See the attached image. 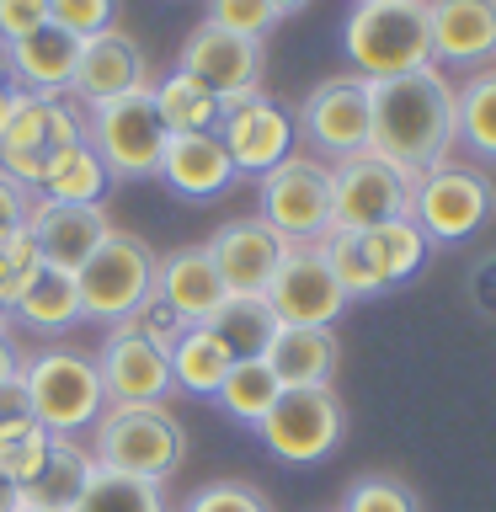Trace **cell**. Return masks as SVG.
Wrapping results in <instances>:
<instances>
[{"mask_svg": "<svg viewBox=\"0 0 496 512\" xmlns=\"http://www.w3.org/2000/svg\"><path fill=\"white\" fill-rule=\"evenodd\" d=\"M256 438H262L267 454L283 459V464H320L342 448L347 411H342V400H336L331 384L326 390H283L278 406L262 416Z\"/></svg>", "mask_w": 496, "mask_h": 512, "instance_id": "cell-10", "label": "cell"}, {"mask_svg": "<svg viewBox=\"0 0 496 512\" xmlns=\"http://www.w3.org/2000/svg\"><path fill=\"white\" fill-rule=\"evenodd\" d=\"M16 512H38V507H16Z\"/></svg>", "mask_w": 496, "mask_h": 512, "instance_id": "cell-51", "label": "cell"}, {"mask_svg": "<svg viewBox=\"0 0 496 512\" xmlns=\"http://www.w3.org/2000/svg\"><path fill=\"white\" fill-rule=\"evenodd\" d=\"M342 54L352 64V75L363 80L432 70L427 0H352L342 22Z\"/></svg>", "mask_w": 496, "mask_h": 512, "instance_id": "cell-2", "label": "cell"}, {"mask_svg": "<svg viewBox=\"0 0 496 512\" xmlns=\"http://www.w3.org/2000/svg\"><path fill=\"white\" fill-rule=\"evenodd\" d=\"M0 70L11 75L16 91L27 96H70L75 70H80V38H70L64 27H38L22 43L0 48Z\"/></svg>", "mask_w": 496, "mask_h": 512, "instance_id": "cell-20", "label": "cell"}, {"mask_svg": "<svg viewBox=\"0 0 496 512\" xmlns=\"http://www.w3.org/2000/svg\"><path fill=\"white\" fill-rule=\"evenodd\" d=\"M336 512H422V496L400 475H358L342 491V507Z\"/></svg>", "mask_w": 496, "mask_h": 512, "instance_id": "cell-36", "label": "cell"}, {"mask_svg": "<svg viewBox=\"0 0 496 512\" xmlns=\"http://www.w3.org/2000/svg\"><path fill=\"white\" fill-rule=\"evenodd\" d=\"M22 363H27V352L16 347L11 320H0V384H6V379H22Z\"/></svg>", "mask_w": 496, "mask_h": 512, "instance_id": "cell-47", "label": "cell"}, {"mask_svg": "<svg viewBox=\"0 0 496 512\" xmlns=\"http://www.w3.org/2000/svg\"><path fill=\"white\" fill-rule=\"evenodd\" d=\"M96 475V459L91 448H80L75 438H54L48 443V459L43 470L22 486V507H38V512H75V502L86 496Z\"/></svg>", "mask_w": 496, "mask_h": 512, "instance_id": "cell-25", "label": "cell"}, {"mask_svg": "<svg viewBox=\"0 0 496 512\" xmlns=\"http://www.w3.org/2000/svg\"><path fill=\"white\" fill-rule=\"evenodd\" d=\"M262 304L272 310L278 326H320V331H336V320L347 310V294L336 288L326 256L320 246H288L278 272H272Z\"/></svg>", "mask_w": 496, "mask_h": 512, "instance_id": "cell-13", "label": "cell"}, {"mask_svg": "<svg viewBox=\"0 0 496 512\" xmlns=\"http://www.w3.org/2000/svg\"><path fill=\"white\" fill-rule=\"evenodd\" d=\"M320 256H326V267H331L336 288L347 294V304H352V299H374V294H379L374 272H368V256H363V235L331 230L326 240H320Z\"/></svg>", "mask_w": 496, "mask_h": 512, "instance_id": "cell-35", "label": "cell"}, {"mask_svg": "<svg viewBox=\"0 0 496 512\" xmlns=\"http://www.w3.org/2000/svg\"><path fill=\"white\" fill-rule=\"evenodd\" d=\"M432 70H491L496 64V0H427Z\"/></svg>", "mask_w": 496, "mask_h": 512, "instance_id": "cell-18", "label": "cell"}, {"mask_svg": "<svg viewBox=\"0 0 496 512\" xmlns=\"http://www.w3.org/2000/svg\"><path fill=\"white\" fill-rule=\"evenodd\" d=\"M267 6L278 11V16H294V11H304V6H310V0H267Z\"/></svg>", "mask_w": 496, "mask_h": 512, "instance_id": "cell-50", "label": "cell"}, {"mask_svg": "<svg viewBox=\"0 0 496 512\" xmlns=\"http://www.w3.org/2000/svg\"><path fill=\"white\" fill-rule=\"evenodd\" d=\"M48 27V0H0V48Z\"/></svg>", "mask_w": 496, "mask_h": 512, "instance_id": "cell-43", "label": "cell"}, {"mask_svg": "<svg viewBox=\"0 0 496 512\" xmlns=\"http://www.w3.org/2000/svg\"><path fill=\"white\" fill-rule=\"evenodd\" d=\"M454 134L475 160L496 166V64L454 91Z\"/></svg>", "mask_w": 496, "mask_h": 512, "instance_id": "cell-30", "label": "cell"}, {"mask_svg": "<svg viewBox=\"0 0 496 512\" xmlns=\"http://www.w3.org/2000/svg\"><path fill=\"white\" fill-rule=\"evenodd\" d=\"M91 459L96 470L166 486L187 459V427L171 416V406H107L91 427Z\"/></svg>", "mask_w": 496, "mask_h": 512, "instance_id": "cell-3", "label": "cell"}, {"mask_svg": "<svg viewBox=\"0 0 496 512\" xmlns=\"http://www.w3.org/2000/svg\"><path fill=\"white\" fill-rule=\"evenodd\" d=\"M150 96H155V112L166 123V134H214L219 118H224V102L203 80H192L187 70H171L150 80Z\"/></svg>", "mask_w": 496, "mask_h": 512, "instance_id": "cell-28", "label": "cell"}, {"mask_svg": "<svg viewBox=\"0 0 496 512\" xmlns=\"http://www.w3.org/2000/svg\"><path fill=\"white\" fill-rule=\"evenodd\" d=\"M32 192L22 182H11L6 171H0V235H16V230H27L32 224Z\"/></svg>", "mask_w": 496, "mask_h": 512, "instance_id": "cell-45", "label": "cell"}, {"mask_svg": "<svg viewBox=\"0 0 496 512\" xmlns=\"http://www.w3.org/2000/svg\"><path fill=\"white\" fill-rule=\"evenodd\" d=\"M256 219L283 246H320L331 235V166L310 155H288L278 171L256 182Z\"/></svg>", "mask_w": 496, "mask_h": 512, "instance_id": "cell-8", "label": "cell"}, {"mask_svg": "<svg viewBox=\"0 0 496 512\" xmlns=\"http://www.w3.org/2000/svg\"><path fill=\"white\" fill-rule=\"evenodd\" d=\"M176 70H187L192 80H203L219 102H240V96L262 91V43L235 38V32L203 22V27H192V38L182 43Z\"/></svg>", "mask_w": 496, "mask_h": 512, "instance_id": "cell-16", "label": "cell"}, {"mask_svg": "<svg viewBox=\"0 0 496 512\" xmlns=\"http://www.w3.org/2000/svg\"><path fill=\"white\" fill-rule=\"evenodd\" d=\"M262 363L272 368V379L283 390H326L336 368H342V342H336V331H320V326H278Z\"/></svg>", "mask_w": 496, "mask_h": 512, "instance_id": "cell-22", "label": "cell"}, {"mask_svg": "<svg viewBox=\"0 0 496 512\" xmlns=\"http://www.w3.org/2000/svg\"><path fill=\"white\" fill-rule=\"evenodd\" d=\"M182 512H272V502L246 480H208L182 502Z\"/></svg>", "mask_w": 496, "mask_h": 512, "instance_id": "cell-41", "label": "cell"}, {"mask_svg": "<svg viewBox=\"0 0 496 512\" xmlns=\"http://www.w3.org/2000/svg\"><path fill=\"white\" fill-rule=\"evenodd\" d=\"M27 427H38L32 400H27V384H22V379H6V384H0V438L27 432Z\"/></svg>", "mask_w": 496, "mask_h": 512, "instance_id": "cell-44", "label": "cell"}, {"mask_svg": "<svg viewBox=\"0 0 496 512\" xmlns=\"http://www.w3.org/2000/svg\"><path fill=\"white\" fill-rule=\"evenodd\" d=\"M80 283V315L96 326H123L139 315V304L155 294V251L139 235L112 230L102 246L86 256V267L75 272Z\"/></svg>", "mask_w": 496, "mask_h": 512, "instance_id": "cell-6", "label": "cell"}, {"mask_svg": "<svg viewBox=\"0 0 496 512\" xmlns=\"http://www.w3.org/2000/svg\"><path fill=\"white\" fill-rule=\"evenodd\" d=\"M470 304L480 315L496 320V251L486 256V262H475V272H470Z\"/></svg>", "mask_w": 496, "mask_h": 512, "instance_id": "cell-46", "label": "cell"}, {"mask_svg": "<svg viewBox=\"0 0 496 512\" xmlns=\"http://www.w3.org/2000/svg\"><path fill=\"white\" fill-rule=\"evenodd\" d=\"M155 299L171 304L187 326H208V315L224 304V283L203 246H182L171 256H155Z\"/></svg>", "mask_w": 496, "mask_h": 512, "instance_id": "cell-24", "label": "cell"}, {"mask_svg": "<svg viewBox=\"0 0 496 512\" xmlns=\"http://www.w3.org/2000/svg\"><path fill=\"white\" fill-rule=\"evenodd\" d=\"M128 326H134V331H139V336H144V342H150V347H160V352H166V358H171V352H176V342H182V336L192 331L187 320L176 315L171 304H160L155 294H150V299L139 304V315L128 320Z\"/></svg>", "mask_w": 496, "mask_h": 512, "instance_id": "cell-42", "label": "cell"}, {"mask_svg": "<svg viewBox=\"0 0 496 512\" xmlns=\"http://www.w3.org/2000/svg\"><path fill=\"white\" fill-rule=\"evenodd\" d=\"M491 182L486 171L475 166H438L427 176H416L411 187V219L427 230L432 246H454V240H470L480 224L491 219Z\"/></svg>", "mask_w": 496, "mask_h": 512, "instance_id": "cell-12", "label": "cell"}, {"mask_svg": "<svg viewBox=\"0 0 496 512\" xmlns=\"http://www.w3.org/2000/svg\"><path fill=\"white\" fill-rule=\"evenodd\" d=\"M96 374H102L107 406H171V395H176L171 358L144 342L128 320L107 326L102 352H96Z\"/></svg>", "mask_w": 496, "mask_h": 512, "instance_id": "cell-15", "label": "cell"}, {"mask_svg": "<svg viewBox=\"0 0 496 512\" xmlns=\"http://www.w3.org/2000/svg\"><path fill=\"white\" fill-rule=\"evenodd\" d=\"M48 22L86 43L96 32L118 27V0H48Z\"/></svg>", "mask_w": 496, "mask_h": 512, "instance_id": "cell-39", "label": "cell"}, {"mask_svg": "<svg viewBox=\"0 0 496 512\" xmlns=\"http://www.w3.org/2000/svg\"><path fill=\"white\" fill-rule=\"evenodd\" d=\"M155 176L176 198L203 203V198H219L235 182V166H230V150L219 144V134H171Z\"/></svg>", "mask_w": 496, "mask_h": 512, "instance_id": "cell-23", "label": "cell"}, {"mask_svg": "<svg viewBox=\"0 0 496 512\" xmlns=\"http://www.w3.org/2000/svg\"><path fill=\"white\" fill-rule=\"evenodd\" d=\"M16 320H22L27 331H43V336H64V331H75L80 320V283H75V272H64V267H38L32 272V283H27V294L16 299Z\"/></svg>", "mask_w": 496, "mask_h": 512, "instance_id": "cell-27", "label": "cell"}, {"mask_svg": "<svg viewBox=\"0 0 496 512\" xmlns=\"http://www.w3.org/2000/svg\"><path fill=\"white\" fill-rule=\"evenodd\" d=\"M219 144L230 150V166L235 176H256L262 182L267 171H278L288 155H294V112L272 96H240V102H224V118H219Z\"/></svg>", "mask_w": 496, "mask_h": 512, "instance_id": "cell-14", "label": "cell"}, {"mask_svg": "<svg viewBox=\"0 0 496 512\" xmlns=\"http://www.w3.org/2000/svg\"><path fill=\"white\" fill-rule=\"evenodd\" d=\"M48 432L43 427H27V432H11V438H0V475L11 480L16 491L27 486L32 475L43 470V459H48Z\"/></svg>", "mask_w": 496, "mask_h": 512, "instance_id": "cell-40", "label": "cell"}, {"mask_svg": "<svg viewBox=\"0 0 496 512\" xmlns=\"http://www.w3.org/2000/svg\"><path fill=\"white\" fill-rule=\"evenodd\" d=\"M86 139V112L70 96H27L16 91V102L0 123V171L11 182H22L27 192L43 187V176L54 171V160L64 150Z\"/></svg>", "mask_w": 496, "mask_h": 512, "instance_id": "cell-4", "label": "cell"}, {"mask_svg": "<svg viewBox=\"0 0 496 512\" xmlns=\"http://www.w3.org/2000/svg\"><path fill=\"white\" fill-rule=\"evenodd\" d=\"M203 22H214L224 32H235V38H251V43H262L272 27L283 22L278 11L267 6V0H208V16Z\"/></svg>", "mask_w": 496, "mask_h": 512, "instance_id": "cell-38", "label": "cell"}, {"mask_svg": "<svg viewBox=\"0 0 496 512\" xmlns=\"http://www.w3.org/2000/svg\"><path fill=\"white\" fill-rule=\"evenodd\" d=\"M363 256H368V272H374L379 294H390V288L411 283L416 272H422V262L432 256V240H427L422 224L406 214V219H390V224L363 230Z\"/></svg>", "mask_w": 496, "mask_h": 512, "instance_id": "cell-26", "label": "cell"}, {"mask_svg": "<svg viewBox=\"0 0 496 512\" xmlns=\"http://www.w3.org/2000/svg\"><path fill=\"white\" fill-rule=\"evenodd\" d=\"M294 128L326 155L331 166L368 150V128H374V80L363 75H331L299 102Z\"/></svg>", "mask_w": 496, "mask_h": 512, "instance_id": "cell-9", "label": "cell"}, {"mask_svg": "<svg viewBox=\"0 0 496 512\" xmlns=\"http://www.w3.org/2000/svg\"><path fill=\"white\" fill-rule=\"evenodd\" d=\"M411 176L379 160L374 150L342 160L331 166V230H374V224H390V219H406L411 214Z\"/></svg>", "mask_w": 496, "mask_h": 512, "instance_id": "cell-11", "label": "cell"}, {"mask_svg": "<svg viewBox=\"0 0 496 512\" xmlns=\"http://www.w3.org/2000/svg\"><path fill=\"white\" fill-rule=\"evenodd\" d=\"M107 187H112V176H107V166H102V155H96L86 139H80L75 150H64V155L54 160V171L43 176V187L32 192V198H43V203H80V208H102Z\"/></svg>", "mask_w": 496, "mask_h": 512, "instance_id": "cell-29", "label": "cell"}, {"mask_svg": "<svg viewBox=\"0 0 496 512\" xmlns=\"http://www.w3.org/2000/svg\"><path fill=\"white\" fill-rule=\"evenodd\" d=\"M22 384L32 400V416L48 438H75L80 427H96L107 411V390L96 374V358L75 347H43L22 363Z\"/></svg>", "mask_w": 496, "mask_h": 512, "instance_id": "cell-5", "label": "cell"}, {"mask_svg": "<svg viewBox=\"0 0 496 512\" xmlns=\"http://www.w3.org/2000/svg\"><path fill=\"white\" fill-rule=\"evenodd\" d=\"M208 331L224 342V352L240 363V358H262L272 331H278V320L262 299H224L214 315H208Z\"/></svg>", "mask_w": 496, "mask_h": 512, "instance_id": "cell-32", "label": "cell"}, {"mask_svg": "<svg viewBox=\"0 0 496 512\" xmlns=\"http://www.w3.org/2000/svg\"><path fill=\"white\" fill-rule=\"evenodd\" d=\"M16 507H22V491H16L11 480L0 475V512H16Z\"/></svg>", "mask_w": 496, "mask_h": 512, "instance_id": "cell-48", "label": "cell"}, {"mask_svg": "<svg viewBox=\"0 0 496 512\" xmlns=\"http://www.w3.org/2000/svg\"><path fill=\"white\" fill-rule=\"evenodd\" d=\"M459 144L454 134V86L443 70H416L395 80H374V128L368 150L390 160L416 182V176L448 166V150Z\"/></svg>", "mask_w": 496, "mask_h": 512, "instance_id": "cell-1", "label": "cell"}, {"mask_svg": "<svg viewBox=\"0 0 496 512\" xmlns=\"http://www.w3.org/2000/svg\"><path fill=\"white\" fill-rule=\"evenodd\" d=\"M75 512H171V507H166V486H155V480L96 470L86 496L75 502Z\"/></svg>", "mask_w": 496, "mask_h": 512, "instance_id": "cell-34", "label": "cell"}, {"mask_svg": "<svg viewBox=\"0 0 496 512\" xmlns=\"http://www.w3.org/2000/svg\"><path fill=\"white\" fill-rule=\"evenodd\" d=\"M11 102H16V86H11V75L0 70V123H6V112H11Z\"/></svg>", "mask_w": 496, "mask_h": 512, "instance_id": "cell-49", "label": "cell"}, {"mask_svg": "<svg viewBox=\"0 0 496 512\" xmlns=\"http://www.w3.org/2000/svg\"><path fill=\"white\" fill-rule=\"evenodd\" d=\"M0 320H11V315H0Z\"/></svg>", "mask_w": 496, "mask_h": 512, "instance_id": "cell-52", "label": "cell"}, {"mask_svg": "<svg viewBox=\"0 0 496 512\" xmlns=\"http://www.w3.org/2000/svg\"><path fill=\"white\" fill-rule=\"evenodd\" d=\"M203 251H208V262H214L219 283H224V299H262L288 246L251 214V219L219 224L214 240H208Z\"/></svg>", "mask_w": 496, "mask_h": 512, "instance_id": "cell-17", "label": "cell"}, {"mask_svg": "<svg viewBox=\"0 0 496 512\" xmlns=\"http://www.w3.org/2000/svg\"><path fill=\"white\" fill-rule=\"evenodd\" d=\"M230 352H224V342L208 326H192L182 342H176L171 352V374H176V390H187V395H203V400H214L219 395V384L224 374H230Z\"/></svg>", "mask_w": 496, "mask_h": 512, "instance_id": "cell-31", "label": "cell"}, {"mask_svg": "<svg viewBox=\"0 0 496 512\" xmlns=\"http://www.w3.org/2000/svg\"><path fill=\"white\" fill-rule=\"evenodd\" d=\"M278 395H283V384L272 379V368L262 358H240L230 363V374H224L219 384V406L235 416V422H246V427H262V416L278 406Z\"/></svg>", "mask_w": 496, "mask_h": 512, "instance_id": "cell-33", "label": "cell"}, {"mask_svg": "<svg viewBox=\"0 0 496 512\" xmlns=\"http://www.w3.org/2000/svg\"><path fill=\"white\" fill-rule=\"evenodd\" d=\"M32 240H38V256L48 267H64V272H80L86 256L102 246V240L118 230L107 219V208H80V203H32Z\"/></svg>", "mask_w": 496, "mask_h": 512, "instance_id": "cell-21", "label": "cell"}, {"mask_svg": "<svg viewBox=\"0 0 496 512\" xmlns=\"http://www.w3.org/2000/svg\"><path fill=\"white\" fill-rule=\"evenodd\" d=\"M166 123L155 112L150 86L134 96H118V102L86 107V144L102 155V166L112 182H144V176L160 171V155H166Z\"/></svg>", "mask_w": 496, "mask_h": 512, "instance_id": "cell-7", "label": "cell"}, {"mask_svg": "<svg viewBox=\"0 0 496 512\" xmlns=\"http://www.w3.org/2000/svg\"><path fill=\"white\" fill-rule=\"evenodd\" d=\"M144 86H150V59H144V48L128 38V32L107 27V32H96V38L80 43V70H75L70 102L102 107V102L134 96Z\"/></svg>", "mask_w": 496, "mask_h": 512, "instance_id": "cell-19", "label": "cell"}, {"mask_svg": "<svg viewBox=\"0 0 496 512\" xmlns=\"http://www.w3.org/2000/svg\"><path fill=\"white\" fill-rule=\"evenodd\" d=\"M43 267L38 256V240H32V230H16V235H0V315L16 310V299L27 294L32 272Z\"/></svg>", "mask_w": 496, "mask_h": 512, "instance_id": "cell-37", "label": "cell"}]
</instances>
